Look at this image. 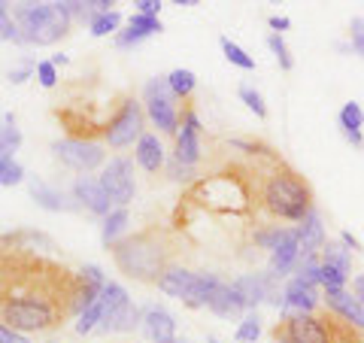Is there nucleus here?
<instances>
[{
  "mask_svg": "<svg viewBox=\"0 0 364 343\" xmlns=\"http://www.w3.org/2000/svg\"><path fill=\"white\" fill-rule=\"evenodd\" d=\"M112 255H116V265L128 277L146 280V283H158L161 273L167 270V249L158 243V237L152 231L119 240L112 246Z\"/></svg>",
  "mask_w": 364,
  "mask_h": 343,
  "instance_id": "2",
  "label": "nucleus"
},
{
  "mask_svg": "<svg viewBox=\"0 0 364 343\" xmlns=\"http://www.w3.org/2000/svg\"><path fill=\"white\" fill-rule=\"evenodd\" d=\"M167 83H170V91H173L176 97H188L191 91L198 88V76L186 70V67H176V70L167 73Z\"/></svg>",
  "mask_w": 364,
  "mask_h": 343,
  "instance_id": "28",
  "label": "nucleus"
},
{
  "mask_svg": "<svg viewBox=\"0 0 364 343\" xmlns=\"http://www.w3.org/2000/svg\"><path fill=\"white\" fill-rule=\"evenodd\" d=\"M25 179V167H21L16 158H6L4 164H0V186H18V182Z\"/></svg>",
  "mask_w": 364,
  "mask_h": 343,
  "instance_id": "38",
  "label": "nucleus"
},
{
  "mask_svg": "<svg viewBox=\"0 0 364 343\" xmlns=\"http://www.w3.org/2000/svg\"><path fill=\"white\" fill-rule=\"evenodd\" d=\"M119 25H122V16L116 9H109V13H100L88 28H91V37H107V33H119Z\"/></svg>",
  "mask_w": 364,
  "mask_h": 343,
  "instance_id": "33",
  "label": "nucleus"
},
{
  "mask_svg": "<svg viewBox=\"0 0 364 343\" xmlns=\"http://www.w3.org/2000/svg\"><path fill=\"white\" fill-rule=\"evenodd\" d=\"M146 112H149V119L155 122L158 131H164V134H176L179 131V112L173 107V100H167V97L146 100Z\"/></svg>",
  "mask_w": 364,
  "mask_h": 343,
  "instance_id": "20",
  "label": "nucleus"
},
{
  "mask_svg": "<svg viewBox=\"0 0 364 343\" xmlns=\"http://www.w3.org/2000/svg\"><path fill=\"white\" fill-rule=\"evenodd\" d=\"M337 122H340V134H343V131H361L364 128V110H361V104H355V100L343 104V107H340Z\"/></svg>",
  "mask_w": 364,
  "mask_h": 343,
  "instance_id": "30",
  "label": "nucleus"
},
{
  "mask_svg": "<svg viewBox=\"0 0 364 343\" xmlns=\"http://www.w3.org/2000/svg\"><path fill=\"white\" fill-rule=\"evenodd\" d=\"M31 198L37 201L43 210H49V213H61V210H73L76 207V204H70L64 198V191L46 186L43 179H31Z\"/></svg>",
  "mask_w": 364,
  "mask_h": 343,
  "instance_id": "22",
  "label": "nucleus"
},
{
  "mask_svg": "<svg viewBox=\"0 0 364 343\" xmlns=\"http://www.w3.org/2000/svg\"><path fill=\"white\" fill-rule=\"evenodd\" d=\"M52 152L58 155L67 167L82 170V174L100 167V164H104V158H107V152L100 149L97 143L82 140V137H67V140H55V143H52Z\"/></svg>",
  "mask_w": 364,
  "mask_h": 343,
  "instance_id": "8",
  "label": "nucleus"
},
{
  "mask_svg": "<svg viewBox=\"0 0 364 343\" xmlns=\"http://www.w3.org/2000/svg\"><path fill=\"white\" fill-rule=\"evenodd\" d=\"M0 40H13V43H21V33H18V25L9 13H0Z\"/></svg>",
  "mask_w": 364,
  "mask_h": 343,
  "instance_id": "42",
  "label": "nucleus"
},
{
  "mask_svg": "<svg viewBox=\"0 0 364 343\" xmlns=\"http://www.w3.org/2000/svg\"><path fill=\"white\" fill-rule=\"evenodd\" d=\"M267 25L273 28V33H282V31H289V28H291V19H289V16H270Z\"/></svg>",
  "mask_w": 364,
  "mask_h": 343,
  "instance_id": "48",
  "label": "nucleus"
},
{
  "mask_svg": "<svg viewBox=\"0 0 364 343\" xmlns=\"http://www.w3.org/2000/svg\"><path fill=\"white\" fill-rule=\"evenodd\" d=\"M143 328L152 343H176V319L164 307L149 304L143 310Z\"/></svg>",
  "mask_w": 364,
  "mask_h": 343,
  "instance_id": "14",
  "label": "nucleus"
},
{
  "mask_svg": "<svg viewBox=\"0 0 364 343\" xmlns=\"http://www.w3.org/2000/svg\"><path fill=\"white\" fill-rule=\"evenodd\" d=\"M164 25H161V19H146V16H131L128 21V31H119L116 33V46L119 49H131V46L136 43H143L146 37H152V33H161Z\"/></svg>",
  "mask_w": 364,
  "mask_h": 343,
  "instance_id": "17",
  "label": "nucleus"
},
{
  "mask_svg": "<svg viewBox=\"0 0 364 343\" xmlns=\"http://www.w3.org/2000/svg\"><path fill=\"white\" fill-rule=\"evenodd\" d=\"M4 162H6V155H0V164H4Z\"/></svg>",
  "mask_w": 364,
  "mask_h": 343,
  "instance_id": "54",
  "label": "nucleus"
},
{
  "mask_svg": "<svg viewBox=\"0 0 364 343\" xmlns=\"http://www.w3.org/2000/svg\"><path fill=\"white\" fill-rule=\"evenodd\" d=\"M298 261H301V240H298V231L291 228L289 237L279 243L277 253H270V268H267V270H270L277 280H282L286 273H291L294 268H298Z\"/></svg>",
  "mask_w": 364,
  "mask_h": 343,
  "instance_id": "16",
  "label": "nucleus"
},
{
  "mask_svg": "<svg viewBox=\"0 0 364 343\" xmlns=\"http://www.w3.org/2000/svg\"><path fill=\"white\" fill-rule=\"evenodd\" d=\"M240 100L255 112L258 119H267V104H264V97H261V91L252 88V85H240Z\"/></svg>",
  "mask_w": 364,
  "mask_h": 343,
  "instance_id": "36",
  "label": "nucleus"
},
{
  "mask_svg": "<svg viewBox=\"0 0 364 343\" xmlns=\"http://www.w3.org/2000/svg\"><path fill=\"white\" fill-rule=\"evenodd\" d=\"M143 97H146V100H158V97L176 100V95L170 91L167 76H155V79H149V83H146V88H143Z\"/></svg>",
  "mask_w": 364,
  "mask_h": 343,
  "instance_id": "37",
  "label": "nucleus"
},
{
  "mask_svg": "<svg viewBox=\"0 0 364 343\" xmlns=\"http://www.w3.org/2000/svg\"><path fill=\"white\" fill-rule=\"evenodd\" d=\"M143 107L136 104L134 97L122 100V107L116 110V116L109 119V125L104 128V137L112 149H124V146H131L134 140L140 143L143 137Z\"/></svg>",
  "mask_w": 364,
  "mask_h": 343,
  "instance_id": "6",
  "label": "nucleus"
},
{
  "mask_svg": "<svg viewBox=\"0 0 364 343\" xmlns=\"http://www.w3.org/2000/svg\"><path fill=\"white\" fill-rule=\"evenodd\" d=\"M100 322H104V304H100V298L88 307V310L79 316V322H76V331L79 334H88V331H95L100 328Z\"/></svg>",
  "mask_w": 364,
  "mask_h": 343,
  "instance_id": "34",
  "label": "nucleus"
},
{
  "mask_svg": "<svg viewBox=\"0 0 364 343\" xmlns=\"http://www.w3.org/2000/svg\"><path fill=\"white\" fill-rule=\"evenodd\" d=\"M207 343H222V340H219V337H213V334H210V337H207Z\"/></svg>",
  "mask_w": 364,
  "mask_h": 343,
  "instance_id": "52",
  "label": "nucleus"
},
{
  "mask_svg": "<svg viewBox=\"0 0 364 343\" xmlns=\"http://www.w3.org/2000/svg\"><path fill=\"white\" fill-rule=\"evenodd\" d=\"M21 146V131L16 128V116L13 112H6L4 116V125H0V155L13 158Z\"/></svg>",
  "mask_w": 364,
  "mask_h": 343,
  "instance_id": "25",
  "label": "nucleus"
},
{
  "mask_svg": "<svg viewBox=\"0 0 364 343\" xmlns=\"http://www.w3.org/2000/svg\"><path fill=\"white\" fill-rule=\"evenodd\" d=\"M100 186H104V191L109 194V201L116 204V207H128L136 194L131 158H124V155L109 158V164L104 167V174H100Z\"/></svg>",
  "mask_w": 364,
  "mask_h": 343,
  "instance_id": "7",
  "label": "nucleus"
},
{
  "mask_svg": "<svg viewBox=\"0 0 364 343\" xmlns=\"http://www.w3.org/2000/svg\"><path fill=\"white\" fill-rule=\"evenodd\" d=\"M136 164H140L143 170H149V174H158V170L164 167V146L161 140H158L155 134H143L140 143H136Z\"/></svg>",
  "mask_w": 364,
  "mask_h": 343,
  "instance_id": "19",
  "label": "nucleus"
},
{
  "mask_svg": "<svg viewBox=\"0 0 364 343\" xmlns=\"http://www.w3.org/2000/svg\"><path fill=\"white\" fill-rule=\"evenodd\" d=\"M340 243H343L349 253H361V240L355 234H349V231H340Z\"/></svg>",
  "mask_w": 364,
  "mask_h": 343,
  "instance_id": "47",
  "label": "nucleus"
},
{
  "mask_svg": "<svg viewBox=\"0 0 364 343\" xmlns=\"http://www.w3.org/2000/svg\"><path fill=\"white\" fill-rule=\"evenodd\" d=\"M298 240H301V255H322V246L328 243L325 240V225H322V216H318V210L313 207L310 213H306V219L298 222Z\"/></svg>",
  "mask_w": 364,
  "mask_h": 343,
  "instance_id": "15",
  "label": "nucleus"
},
{
  "mask_svg": "<svg viewBox=\"0 0 364 343\" xmlns=\"http://www.w3.org/2000/svg\"><path fill=\"white\" fill-rule=\"evenodd\" d=\"M322 261L325 265H331V268H337V270H343L346 277L352 273V253L340 243V240H328V243L322 246Z\"/></svg>",
  "mask_w": 364,
  "mask_h": 343,
  "instance_id": "24",
  "label": "nucleus"
},
{
  "mask_svg": "<svg viewBox=\"0 0 364 343\" xmlns=\"http://www.w3.org/2000/svg\"><path fill=\"white\" fill-rule=\"evenodd\" d=\"M261 207L270 216L286 222H304L306 213L313 210V189L298 170H291L289 164H273V170L261 182Z\"/></svg>",
  "mask_w": 364,
  "mask_h": 343,
  "instance_id": "1",
  "label": "nucleus"
},
{
  "mask_svg": "<svg viewBox=\"0 0 364 343\" xmlns=\"http://www.w3.org/2000/svg\"><path fill=\"white\" fill-rule=\"evenodd\" d=\"M291 228H282V225H267V228H258V231L252 234V240L261 246V249H267V253H277L279 243L289 237Z\"/></svg>",
  "mask_w": 364,
  "mask_h": 343,
  "instance_id": "27",
  "label": "nucleus"
},
{
  "mask_svg": "<svg viewBox=\"0 0 364 343\" xmlns=\"http://www.w3.org/2000/svg\"><path fill=\"white\" fill-rule=\"evenodd\" d=\"M195 280H198V273H191L186 268H167L161 273V280H158V289H161L164 295H170V298H179L182 304H186L191 289H195Z\"/></svg>",
  "mask_w": 364,
  "mask_h": 343,
  "instance_id": "18",
  "label": "nucleus"
},
{
  "mask_svg": "<svg viewBox=\"0 0 364 343\" xmlns=\"http://www.w3.org/2000/svg\"><path fill=\"white\" fill-rule=\"evenodd\" d=\"M79 280H82V283H88V285H95L97 292H104V285H107L104 270H100L97 265H85L82 270H79Z\"/></svg>",
  "mask_w": 364,
  "mask_h": 343,
  "instance_id": "40",
  "label": "nucleus"
},
{
  "mask_svg": "<svg viewBox=\"0 0 364 343\" xmlns=\"http://www.w3.org/2000/svg\"><path fill=\"white\" fill-rule=\"evenodd\" d=\"M173 158L186 167H195L200 162V119L195 110L182 112L179 131H176V146H173Z\"/></svg>",
  "mask_w": 364,
  "mask_h": 343,
  "instance_id": "9",
  "label": "nucleus"
},
{
  "mask_svg": "<svg viewBox=\"0 0 364 343\" xmlns=\"http://www.w3.org/2000/svg\"><path fill=\"white\" fill-rule=\"evenodd\" d=\"M167 174L173 176V179H188V176H195V170H191V167H186V164H179L176 158H173V162L167 164Z\"/></svg>",
  "mask_w": 364,
  "mask_h": 343,
  "instance_id": "45",
  "label": "nucleus"
},
{
  "mask_svg": "<svg viewBox=\"0 0 364 343\" xmlns=\"http://www.w3.org/2000/svg\"><path fill=\"white\" fill-rule=\"evenodd\" d=\"M67 61H70V58H67V55H61V52H58V55H52V64H55V67H64Z\"/></svg>",
  "mask_w": 364,
  "mask_h": 343,
  "instance_id": "51",
  "label": "nucleus"
},
{
  "mask_svg": "<svg viewBox=\"0 0 364 343\" xmlns=\"http://www.w3.org/2000/svg\"><path fill=\"white\" fill-rule=\"evenodd\" d=\"M73 198L82 204L85 210H91L95 216H104V219L116 210L109 201V194L104 191V186H100V179H95V176H79L73 182Z\"/></svg>",
  "mask_w": 364,
  "mask_h": 343,
  "instance_id": "11",
  "label": "nucleus"
},
{
  "mask_svg": "<svg viewBox=\"0 0 364 343\" xmlns=\"http://www.w3.org/2000/svg\"><path fill=\"white\" fill-rule=\"evenodd\" d=\"M349 43H352V49L364 58V16L349 21Z\"/></svg>",
  "mask_w": 364,
  "mask_h": 343,
  "instance_id": "39",
  "label": "nucleus"
},
{
  "mask_svg": "<svg viewBox=\"0 0 364 343\" xmlns=\"http://www.w3.org/2000/svg\"><path fill=\"white\" fill-rule=\"evenodd\" d=\"M0 343H31L25 334H18V331L13 328H6L4 322H0Z\"/></svg>",
  "mask_w": 364,
  "mask_h": 343,
  "instance_id": "46",
  "label": "nucleus"
},
{
  "mask_svg": "<svg viewBox=\"0 0 364 343\" xmlns=\"http://www.w3.org/2000/svg\"><path fill=\"white\" fill-rule=\"evenodd\" d=\"M31 73H37V61H25V67H18V70H13V73H9V83H13V85H21V83H28V79H31Z\"/></svg>",
  "mask_w": 364,
  "mask_h": 343,
  "instance_id": "43",
  "label": "nucleus"
},
{
  "mask_svg": "<svg viewBox=\"0 0 364 343\" xmlns=\"http://www.w3.org/2000/svg\"><path fill=\"white\" fill-rule=\"evenodd\" d=\"M136 16H146V19H158L161 13V0H136Z\"/></svg>",
  "mask_w": 364,
  "mask_h": 343,
  "instance_id": "44",
  "label": "nucleus"
},
{
  "mask_svg": "<svg viewBox=\"0 0 364 343\" xmlns=\"http://www.w3.org/2000/svg\"><path fill=\"white\" fill-rule=\"evenodd\" d=\"M267 46H270V52L277 55V61H279V70H291L294 67V58H291V52H289V46H286V40H282V33H270L267 37Z\"/></svg>",
  "mask_w": 364,
  "mask_h": 343,
  "instance_id": "35",
  "label": "nucleus"
},
{
  "mask_svg": "<svg viewBox=\"0 0 364 343\" xmlns=\"http://www.w3.org/2000/svg\"><path fill=\"white\" fill-rule=\"evenodd\" d=\"M136 322H143L140 310L128 301L124 307H119V310H109L104 313V322H100V331H107V334H119V331H134Z\"/></svg>",
  "mask_w": 364,
  "mask_h": 343,
  "instance_id": "21",
  "label": "nucleus"
},
{
  "mask_svg": "<svg viewBox=\"0 0 364 343\" xmlns=\"http://www.w3.org/2000/svg\"><path fill=\"white\" fill-rule=\"evenodd\" d=\"M6 6H9V4H4V0H0V13H6Z\"/></svg>",
  "mask_w": 364,
  "mask_h": 343,
  "instance_id": "53",
  "label": "nucleus"
},
{
  "mask_svg": "<svg viewBox=\"0 0 364 343\" xmlns=\"http://www.w3.org/2000/svg\"><path fill=\"white\" fill-rule=\"evenodd\" d=\"M349 292L355 295V298L364 304V273H355V277H352V285H349Z\"/></svg>",
  "mask_w": 364,
  "mask_h": 343,
  "instance_id": "49",
  "label": "nucleus"
},
{
  "mask_svg": "<svg viewBox=\"0 0 364 343\" xmlns=\"http://www.w3.org/2000/svg\"><path fill=\"white\" fill-rule=\"evenodd\" d=\"M325 307L331 310V316H337L340 322L352 325L355 331H364V304L352 295L349 289H340V292H325Z\"/></svg>",
  "mask_w": 364,
  "mask_h": 343,
  "instance_id": "10",
  "label": "nucleus"
},
{
  "mask_svg": "<svg viewBox=\"0 0 364 343\" xmlns=\"http://www.w3.org/2000/svg\"><path fill=\"white\" fill-rule=\"evenodd\" d=\"M219 283H222V277H219V273H210V270L198 273V280H195V289H191V295H188L186 307H191V310H198V307H207L210 295L215 292V285H219Z\"/></svg>",
  "mask_w": 364,
  "mask_h": 343,
  "instance_id": "23",
  "label": "nucleus"
},
{
  "mask_svg": "<svg viewBox=\"0 0 364 343\" xmlns=\"http://www.w3.org/2000/svg\"><path fill=\"white\" fill-rule=\"evenodd\" d=\"M176 343H188V340H176Z\"/></svg>",
  "mask_w": 364,
  "mask_h": 343,
  "instance_id": "55",
  "label": "nucleus"
},
{
  "mask_svg": "<svg viewBox=\"0 0 364 343\" xmlns=\"http://www.w3.org/2000/svg\"><path fill=\"white\" fill-rule=\"evenodd\" d=\"M131 298H128V292H124V285L122 283H107L104 285V292H100V304H104V313L109 310H119V307H124Z\"/></svg>",
  "mask_w": 364,
  "mask_h": 343,
  "instance_id": "31",
  "label": "nucleus"
},
{
  "mask_svg": "<svg viewBox=\"0 0 364 343\" xmlns=\"http://www.w3.org/2000/svg\"><path fill=\"white\" fill-rule=\"evenodd\" d=\"M128 228V207H116L107 219H104V231H100V240L107 246H116L119 243V234Z\"/></svg>",
  "mask_w": 364,
  "mask_h": 343,
  "instance_id": "26",
  "label": "nucleus"
},
{
  "mask_svg": "<svg viewBox=\"0 0 364 343\" xmlns=\"http://www.w3.org/2000/svg\"><path fill=\"white\" fill-rule=\"evenodd\" d=\"M37 79H40L43 88H55V83H58L55 64H52V61H37Z\"/></svg>",
  "mask_w": 364,
  "mask_h": 343,
  "instance_id": "41",
  "label": "nucleus"
},
{
  "mask_svg": "<svg viewBox=\"0 0 364 343\" xmlns=\"http://www.w3.org/2000/svg\"><path fill=\"white\" fill-rule=\"evenodd\" d=\"M207 310H213L222 319H243L249 313V307L243 301V295L234 289V283H219L207 301Z\"/></svg>",
  "mask_w": 364,
  "mask_h": 343,
  "instance_id": "12",
  "label": "nucleus"
},
{
  "mask_svg": "<svg viewBox=\"0 0 364 343\" xmlns=\"http://www.w3.org/2000/svg\"><path fill=\"white\" fill-rule=\"evenodd\" d=\"M70 313L64 304L55 301H0V322L6 328L28 334V331H52L64 322V316Z\"/></svg>",
  "mask_w": 364,
  "mask_h": 343,
  "instance_id": "4",
  "label": "nucleus"
},
{
  "mask_svg": "<svg viewBox=\"0 0 364 343\" xmlns=\"http://www.w3.org/2000/svg\"><path fill=\"white\" fill-rule=\"evenodd\" d=\"M16 25L21 33V43L52 46L67 33L70 19L61 13L58 4H18L16 6Z\"/></svg>",
  "mask_w": 364,
  "mask_h": 343,
  "instance_id": "3",
  "label": "nucleus"
},
{
  "mask_svg": "<svg viewBox=\"0 0 364 343\" xmlns=\"http://www.w3.org/2000/svg\"><path fill=\"white\" fill-rule=\"evenodd\" d=\"M195 194H200V204L215 213H246L249 210V186L243 176L234 174H219L210 179H200L195 186Z\"/></svg>",
  "mask_w": 364,
  "mask_h": 343,
  "instance_id": "5",
  "label": "nucleus"
},
{
  "mask_svg": "<svg viewBox=\"0 0 364 343\" xmlns=\"http://www.w3.org/2000/svg\"><path fill=\"white\" fill-rule=\"evenodd\" d=\"M237 343H255L261 337V319L255 310H249L243 319H240V325H237Z\"/></svg>",
  "mask_w": 364,
  "mask_h": 343,
  "instance_id": "32",
  "label": "nucleus"
},
{
  "mask_svg": "<svg viewBox=\"0 0 364 343\" xmlns=\"http://www.w3.org/2000/svg\"><path fill=\"white\" fill-rule=\"evenodd\" d=\"M318 289L316 285H306L301 280H289L286 289H282V313H316L318 307Z\"/></svg>",
  "mask_w": 364,
  "mask_h": 343,
  "instance_id": "13",
  "label": "nucleus"
},
{
  "mask_svg": "<svg viewBox=\"0 0 364 343\" xmlns=\"http://www.w3.org/2000/svg\"><path fill=\"white\" fill-rule=\"evenodd\" d=\"M343 137L352 143V146H364V137H361V131H343Z\"/></svg>",
  "mask_w": 364,
  "mask_h": 343,
  "instance_id": "50",
  "label": "nucleus"
},
{
  "mask_svg": "<svg viewBox=\"0 0 364 343\" xmlns=\"http://www.w3.org/2000/svg\"><path fill=\"white\" fill-rule=\"evenodd\" d=\"M219 46H222L225 58L231 61L234 67H240V70H255V58H252V55H249L246 49H240V46H237L231 37H222Z\"/></svg>",
  "mask_w": 364,
  "mask_h": 343,
  "instance_id": "29",
  "label": "nucleus"
}]
</instances>
